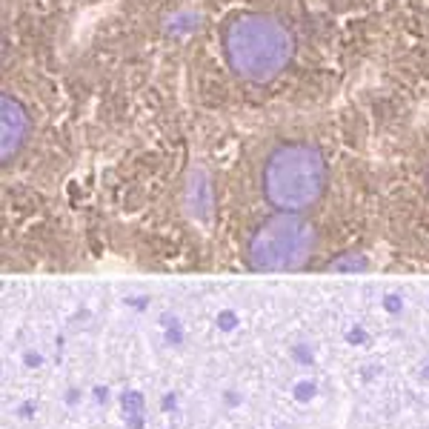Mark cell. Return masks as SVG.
<instances>
[{"label": "cell", "mask_w": 429, "mask_h": 429, "mask_svg": "<svg viewBox=\"0 0 429 429\" xmlns=\"http://www.w3.org/2000/svg\"><path fill=\"white\" fill-rule=\"evenodd\" d=\"M295 52V38L278 18L249 12L224 29V57L235 75L246 81H272Z\"/></svg>", "instance_id": "cell-1"}, {"label": "cell", "mask_w": 429, "mask_h": 429, "mask_svg": "<svg viewBox=\"0 0 429 429\" xmlns=\"http://www.w3.org/2000/svg\"><path fill=\"white\" fill-rule=\"evenodd\" d=\"M261 186L278 212L298 214L324 195L326 161L309 143H283L266 158Z\"/></svg>", "instance_id": "cell-2"}, {"label": "cell", "mask_w": 429, "mask_h": 429, "mask_svg": "<svg viewBox=\"0 0 429 429\" xmlns=\"http://www.w3.org/2000/svg\"><path fill=\"white\" fill-rule=\"evenodd\" d=\"M315 244L318 238L312 224H307L292 212H280L252 232L246 255L255 269L290 272V269H301L312 258Z\"/></svg>", "instance_id": "cell-3"}, {"label": "cell", "mask_w": 429, "mask_h": 429, "mask_svg": "<svg viewBox=\"0 0 429 429\" xmlns=\"http://www.w3.org/2000/svg\"><path fill=\"white\" fill-rule=\"evenodd\" d=\"M26 132H29L26 109L6 95L4 98V115H0V147H4V158L6 161L23 147Z\"/></svg>", "instance_id": "cell-4"}, {"label": "cell", "mask_w": 429, "mask_h": 429, "mask_svg": "<svg viewBox=\"0 0 429 429\" xmlns=\"http://www.w3.org/2000/svg\"><path fill=\"white\" fill-rule=\"evenodd\" d=\"M143 406H147V401H143V392L126 389V392L120 395V409H123V418H126V426H129V429H143Z\"/></svg>", "instance_id": "cell-5"}, {"label": "cell", "mask_w": 429, "mask_h": 429, "mask_svg": "<svg viewBox=\"0 0 429 429\" xmlns=\"http://www.w3.org/2000/svg\"><path fill=\"white\" fill-rule=\"evenodd\" d=\"M295 401H301V404H309L315 395H318V384L315 381H298L295 384Z\"/></svg>", "instance_id": "cell-6"}, {"label": "cell", "mask_w": 429, "mask_h": 429, "mask_svg": "<svg viewBox=\"0 0 429 429\" xmlns=\"http://www.w3.org/2000/svg\"><path fill=\"white\" fill-rule=\"evenodd\" d=\"M329 266H332V269H364L367 261H364V258H338V261H332Z\"/></svg>", "instance_id": "cell-7"}, {"label": "cell", "mask_w": 429, "mask_h": 429, "mask_svg": "<svg viewBox=\"0 0 429 429\" xmlns=\"http://www.w3.org/2000/svg\"><path fill=\"white\" fill-rule=\"evenodd\" d=\"M23 364H26L29 370H38V367L43 364V358H40L38 352H26V355H23Z\"/></svg>", "instance_id": "cell-8"}, {"label": "cell", "mask_w": 429, "mask_h": 429, "mask_svg": "<svg viewBox=\"0 0 429 429\" xmlns=\"http://www.w3.org/2000/svg\"><path fill=\"white\" fill-rule=\"evenodd\" d=\"M35 409H38V404H35V401H26V404H21V406H18V415H21V418H32V415H35Z\"/></svg>", "instance_id": "cell-9"}, {"label": "cell", "mask_w": 429, "mask_h": 429, "mask_svg": "<svg viewBox=\"0 0 429 429\" xmlns=\"http://www.w3.org/2000/svg\"><path fill=\"white\" fill-rule=\"evenodd\" d=\"M346 338H349V343H364V341H367V332H364V329H352Z\"/></svg>", "instance_id": "cell-10"}, {"label": "cell", "mask_w": 429, "mask_h": 429, "mask_svg": "<svg viewBox=\"0 0 429 429\" xmlns=\"http://www.w3.org/2000/svg\"><path fill=\"white\" fill-rule=\"evenodd\" d=\"M295 358L301 364H312V352H307L304 346H295Z\"/></svg>", "instance_id": "cell-11"}, {"label": "cell", "mask_w": 429, "mask_h": 429, "mask_svg": "<svg viewBox=\"0 0 429 429\" xmlns=\"http://www.w3.org/2000/svg\"><path fill=\"white\" fill-rule=\"evenodd\" d=\"M218 324H221V329H232V326H235V315H232V312H224V315L218 318Z\"/></svg>", "instance_id": "cell-12"}, {"label": "cell", "mask_w": 429, "mask_h": 429, "mask_svg": "<svg viewBox=\"0 0 429 429\" xmlns=\"http://www.w3.org/2000/svg\"><path fill=\"white\" fill-rule=\"evenodd\" d=\"M175 404H178V398H175V395H164L161 409H164V412H172V409H175Z\"/></svg>", "instance_id": "cell-13"}, {"label": "cell", "mask_w": 429, "mask_h": 429, "mask_svg": "<svg viewBox=\"0 0 429 429\" xmlns=\"http://www.w3.org/2000/svg\"><path fill=\"white\" fill-rule=\"evenodd\" d=\"M169 343H181V329H178L175 318H172V329H169Z\"/></svg>", "instance_id": "cell-14"}, {"label": "cell", "mask_w": 429, "mask_h": 429, "mask_svg": "<svg viewBox=\"0 0 429 429\" xmlns=\"http://www.w3.org/2000/svg\"><path fill=\"white\" fill-rule=\"evenodd\" d=\"M106 398H109V389H106V387H95V401H98V404H106Z\"/></svg>", "instance_id": "cell-15"}, {"label": "cell", "mask_w": 429, "mask_h": 429, "mask_svg": "<svg viewBox=\"0 0 429 429\" xmlns=\"http://www.w3.org/2000/svg\"><path fill=\"white\" fill-rule=\"evenodd\" d=\"M78 398H81V395H78V389H72V392L66 395V404H78Z\"/></svg>", "instance_id": "cell-16"}, {"label": "cell", "mask_w": 429, "mask_h": 429, "mask_svg": "<svg viewBox=\"0 0 429 429\" xmlns=\"http://www.w3.org/2000/svg\"><path fill=\"white\" fill-rule=\"evenodd\" d=\"M387 307H389L392 312H398V309H401V304H398V301H387Z\"/></svg>", "instance_id": "cell-17"}, {"label": "cell", "mask_w": 429, "mask_h": 429, "mask_svg": "<svg viewBox=\"0 0 429 429\" xmlns=\"http://www.w3.org/2000/svg\"><path fill=\"white\" fill-rule=\"evenodd\" d=\"M421 378H423V381H429V364H426V367L421 370Z\"/></svg>", "instance_id": "cell-18"}]
</instances>
